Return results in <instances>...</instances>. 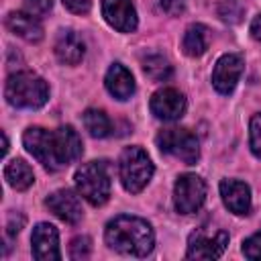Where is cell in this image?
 Here are the masks:
<instances>
[{
  "instance_id": "obj_1",
  "label": "cell",
  "mask_w": 261,
  "mask_h": 261,
  "mask_svg": "<svg viewBox=\"0 0 261 261\" xmlns=\"http://www.w3.org/2000/svg\"><path fill=\"white\" fill-rule=\"evenodd\" d=\"M22 145L49 171H59L82 155V139L69 124L55 130L29 126L22 135Z\"/></svg>"
},
{
  "instance_id": "obj_2",
  "label": "cell",
  "mask_w": 261,
  "mask_h": 261,
  "mask_svg": "<svg viewBox=\"0 0 261 261\" xmlns=\"http://www.w3.org/2000/svg\"><path fill=\"white\" fill-rule=\"evenodd\" d=\"M104 239L110 249L122 255H133V257L149 255L155 245V234H153L151 224L130 214H120L112 218L106 224Z\"/></svg>"
},
{
  "instance_id": "obj_3",
  "label": "cell",
  "mask_w": 261,
  "mask_h": 261,
  "mask_svg": "<svg viewBox=\"0 0 261 261\" xmlns=\"http://www.w3.org/2000/svg\"><path fill=\"white\" fill-rule=\"evenodd\" d=\"M6 102L14 108H41L49 100L47 82L33 71H16L6 80L4 86Z\"/></svg>"
},
{
  "instance_id": "obj_4",
  "label": "cell",
  "mask_w": 261,
  "mask_h": 261,
  "mask_svg": "<svg viewBox=\"0 0 261 261\" xmlns=\"http://www.w3.org/2000/svg\"><path fill=\"white\" fill-rule=\"evenodd\" d=\"M73 179L80 196L92 206H102L110 198V175L104 161L84 163L82 167H77Z\"/></svg>"
},
{
  "instance_id": "obj_5",
  "label": "cell",
  "mask_w": 261,
  "mask_h": 261,
  "mask_svg": "<svg viewBox=\"0 0 261 261\" xmlns=\"http://www.w3.org/2000/svg\"><path fill=\"white\" fill-rule=\"evenodd\" d=\"M118 169H120V181L122 188L130 194H139L153 177V163L151 157L137 145L126 147L120 153V161H118Z\"/></svg>"
},
{
  "instance_id": "obj_6",
  "label": "cell",
  "mask_w": 261,
  "mask_h": 261,
  "mask_svg": "<svg viewBox=\"0 0 261 261\" xmlns=\"http://www.w3.org/2000/svg\"><path fill=\"white\" fill-rule=\"evenodd\" d=\"M155 141L163 153L184 161L186 165H194L200 159L198 139L186 128H165L157 135Z\"/></svg>"
},
{
  "instance_id": "obj_7",
  "label": "cell",
  "mask_w": 261,
  "mask_h": 261,
  "mask_svg": "<svg viewBox=\"0 0 261 261\" xmlns=\"http://www.w3.org/2000/svg\"><path fill=\"white\" fill-rule=\"evenodd\" d=\"M206 200V184L196 173H184L173 186V206L179 214H192Z\"/></svg>"
},
{
  "instance_id": "obj_8",
  "label": "cell",
  "mask_w": 261,
  "mask_h": 261,
  "mask_svg": "<svg viewBox=\"0 0 261 261\" xmlns=\"http://www.w3.org/2000/svg\"><path fill=\"white\" fill-rule=\"evenodd\" d=\"M228 245V232L218 230L214 234L200 230H194L188 239V259H218Z\"/></svg>"
},
{
  "instance_id": "obj_9",
  "label": "cell",
  "mask_w": 261,
  "mask_h": 261,
  "mask_svg": "<svg viewBox=\"0 0 261 261\" xmlns=\"http://www.w3.org/2000/svg\"><path fill=\"white\" fill-rule=\"evenodd\" d=\"M243 67H245V61L239 53H224L222 57H218L212 69V86L216 88V92L224 96L232 94L243 73Z\"/></svg>"
},
{
  "instance_id": "obj_10",
  "label": "cell",
  "mask_w": 261,
  "mask_h": 261,
  "mask_svg": "<svg viewBox=\"0 0 261 261\" xmlns=\"http://www.w3.org/2000/svg\"><path fill=\"white\" fill-rule=\"evenodd\" d=\"M149 106H151V112L159 120L171 122V120H177V118L184 116L188 104H186V98H184V94L179 90H175V88H161V90H157L151 96Z\"/></svg>"
},
{
  "instance_id": "obj_11",
  "label": "cell",
  "mask_w": 261,
  "mask_h": 261,
  "mask_svg": "<svg viewBox=\"0 0 261 261\" xmlns=\"http://www.w3.org/2000/svg\"><path fill=\"white\" fill-rule=\"evenodd\" d=\"M31 249L37 261H59V232L49 222H39L31 234Z\"/></svg>"
},
{
  "instance_id": "obj_12",
  "label": "cell",
  "mask_w": 261,
  "mask_h": 261,
  "mask_svg": "<svg viewBox=\"0 0 261 261\" xmlns=\"http://www.w3.org/2000/svg\"><path fill=\"white\" fill-rule=\"evenodd\" d=\"M45 206L59 220H63L67 224H77L82 220V216H84L82 202L71 190H57V192L49 194L47 200H45Z\"/></svg>"
},
{
  "instance_id": "obj_13",
  "label": "cell",
  "mask_w": 261,
  "mask_h": 261,
  "mask_svg": "<svg viewBox=\"0 0 261 261\" xmlns=\"http://www.w3.org/2000/svg\"><path fill=\"white\" fill-rule=\"evenodd\" d=\"M102 16L120 33H133L137 29V10L130 0H102Z\"/></svg>"
},
{
  "instance_id": "obj_14",
  "label": "cell",
  "mask_w": 261,
  "mask_h": 261,
  "mask_svg": "<svg viewBox=\"0 0 261 261\" xmlns=\"http://www.w3.org/2000/svg\"><path fill=\"white\" fill-rule=\"evenodd\" d=\"M4 24L10 33H14L16 37L29 41V43H39L43 39V24L41 20L31 14V12H22V10H14V12H8L6 18H4Z\"/></svg>"
},
{
  "instance_id": "obj_15",
  "label": "cell",
  "mask_w": 261,
  "mask_h": 261,
  "mask_svg": "<svg viewBox=\"0 0 261 261\" xmlns=\"http://www.w3.org/2000/svg\"><path fill=\"white\" fill-rule=\"evenodd\" d=\"M220 196L224 206L232 214H249L251 210V190L245 181L239 179H222L220 181Z\"/></svg>"
},
{
  "instance_id": "obj_16",
  "label": "cell",
  "mask_w": 261,
  "mask_h": 261,
  "mask_svg": "<svg viewBox=\"0 0 261 261\" xmlns=\"http://www.w3.org/2000/svg\"><path fill=\"white\" fill-rule=\"evenodd\" d=\"M104 86L118 100H128L135 94V77L122 63H112L108 67L106 77H104Z\"/></svg>"
},
{
  "instance_id": "obj_17",
  "label": "cell",
  "mask_w": 261,
  "mask_h": 261,
  "mask_svg": "<svg viewBox=\"0 0 261 261\" xmlns=\"http://www.w3.org/2000/svg\"><path fill=\"white\" fill-rule=\"evenodd\" d=\"M86 53V45L82 41L80 35H75L73 31H61L57 41H55V55L61 63L65 65H75L84 59Z\"/></svg>"
},
{
  "instance_id": "obj_18",
  "label": "cell",
  "mask_w": 261,
  "mask_h": 261,
  "mask_svg": "<svg viewBox=\"0 0 261 261\" xmlns=\"http://www.w3.org/2000/svg\"><path fill=\"white\" fill-rule=\"evenodd\" d=\"M208 45H210V31L204 24L196 22V24H190L186 29L184 39H181V49H184L186 55L200 57V55L206 53Z\"/></svg>"
},
{
  "instance_id": "obj_19",
  "label": "cell",
  "mask_w": 261,
  "mask_h": 261,
  "mask_svg": "<svg viewBox=\"0 0 261 261\" xmlns=\"http://www.w3.org/2000/svg\"><path fill=\"white\" fill-rule=\"evenodd\" d=\"M4 179L10 188L22 192V190H29L35 181V173L33 169L29 167V163H24L22 159H12L6 163L4 167Z\"/></svg>"
},
{
  "instance_id": "obj_20",
  "label": "cell",
  "mask_w": 261,
  "mask_h": 261,
  "mask_svg": "<svg viewBox=\"0 0 261 261\" xmlns=\"http://www.w3.org/2000/svg\"><path fill=\"white\" fill-rule=\"evenodd\" d=\"M82 120H84L86 130H88L94 139H104V137H108L110 130H112L110 118L106 116V112H102V110H98V108H88V110L84 112Z\"/></svg>"
},
{
  "instance_id": "obj_21",
  "label": "cell",
  "mask_w": 261,
  "mask_h": 261,
  "mask_svg": "<svg viewBox=\"0 0 261 261\" xmlns=\"http://www.w3.org/2000/svg\"><path fill=\"white\" fill-rule=\"evenodd\" d=\"M143 71L153 80V82H165L171 77L173 67L167 61V57L159 55V53H149L143 57Z\"/></svg>"
},
{
  "instance_id": "obj_22",
  "label": "cell",
  "mask_w": 261,
  "mask_h": 261,
  "mask_svg": "<svg viewBox=\"0 0 261 261\" xmlns=\"http://www.w3.org/2000/svg\"><path fill=\"white\" fill-rule=\"evenodd\" d=\"M249 145H251L253 155L257 159H261V112H257L251 118V124H249Z\"/></svg>"
},
{
  "instance_id": "obj_23",
  "label": "cell",
  "mask_w": 261,
  "mask_h": 261,
  "mask_svg": "<svg viewBox=\"0 0 261 261\" xmlns=\"http://www.w3.org/2000/svg\"><path fill=\"white\" fill-rule=\"evenodd\" d=\"M92 253V241L90 237L82 234V237H75L69 245V257L71 259H88Z\"/></svg>"
},
{
  "instance_id": "obj_24",
  "label": "cell",
  "mask_w": 261,
  "mask_h": 261,
  "mask_svg": "<svg viewBox=\"0 0 261 261\" xmlns=\"http://www.w3.org/2000/svg\"><path fill=\"white\" fill-rule=\"evenodd\" d=\"M243 255L247 259H261V232L251 234L243 243Z\"/></svg>"
},
{
  "instance_id": "obj_25",
  "label": "cell",
  "mask_w": 261,
  "mask_h": 261,
  "mask_svg": "<svg viewBox=\"0 0 261 261\" xmlns=\"http://www.w3.org/2000/svg\"><path fill=\"white\" fill-rule=\"evenodd\" d=\"M53 2L51 0H24V8L27 12L35 14V16H41V14H47L51 10Z\"/></svg>"
},
{
  "instance_id": "obj_26",
  "label": "cell",
  "mask_w": 261,
  "mask_h": 261,
  "mask_svg": "<svg viewBox=\"0 0 261 261\" xmlns=\"http://www.w3.org/2000/svg\"><path fill=\"white\" fill-rule=\"evenodd\" d=\"M159 4L169 16H179V14H184L188 0H159Z\"/></svg>"
},
{
  "instance_id": "obj_27",
  "label": "cell",
  "mask_w": 261,
  "mask_h": 261,
  "mask_svg": "<svg viewBox=\"0 0 261 261\" xmlns=\"http://www.w3.org/2000/svg\"><path fill=\"white\" fill-rule=\"evenodd\" d=\"M61 2L73 14H88L92 8V0H61Z\"/></svg>"
},
{
  "instance_id": "obj_28",
  "label": "cell",
  "mask_w": 261,
  "mask_h": 261,
  "mask_svg": "<svg viewBox=\"0 0 261 261\" xmlns=\"http://www.w3.org/2000/svg\"><path fill=\"white\" fill-rule=\"evenodd\" d=\"M22 224H24V216H20V214H10L8 224H6L8 234H10V237L18 234V232H20V228H22Z\"/></svg>"
},
{
  "instance_id": "obj_29",
  "label": "cell",
  "mask_w": 261,
  "mask_h": 261,
  "mask_svg": "<svg viewBox=\"0 0 261 261\" xmlns=\"http://www.w3.org/2000/svg\"><path fill=\"white\" fill-rule=\"evenodd\" d=\"M251 35H253V39L261 41V14H257V16L251 20Z\"/></svg>"
}]
</instances>
